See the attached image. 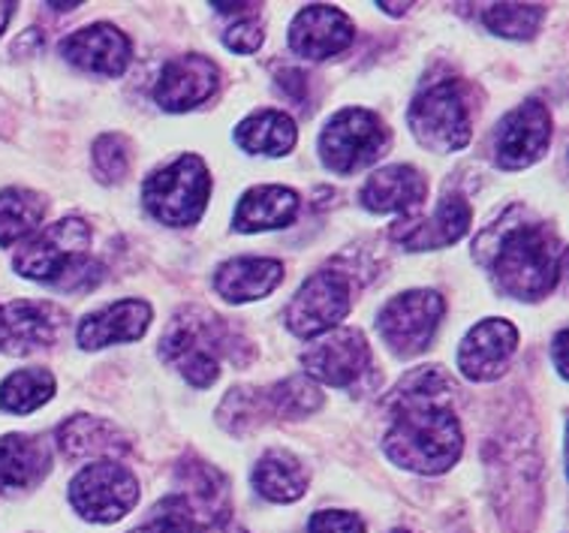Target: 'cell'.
Segmentation results:
<instances>
[{
	"label": "cell",
	"instance_id": "cell-29",
	"mask_svg": "<svg viewBox=\"0 0 569 533\" xmlns=\"http://www.w3.org/2000/svg\"><path fill=\"white\" fill-rule=\"evenodd\" d=\"M54 395V377L46 368L16 371L0 383V407L7 413H33Z\"/></svg>",
	"mask_w": 569,
	"mask_h": 533
},
{
	"label": "cell",
	"instance_id": "cell-35",
	"mask_svg": "<svg viewBox=\"0 0 569 533\" xmlns=\"http://www.w3.org/2000/svg\"><path fill=\"white\" fill-rule=\"evenodd\" d=\"M308 533H365V524L359 515L343 513V510H322L311 515Z\"/></svg>",
	"mask_w": 569,
	"mask_h": 533
},
{
	"label": "cell",
	"instance_id": "cell-30",
	"mask_svg": "<svg viewBox=\"0 0 569 533\" xmlns=\"http://www.w3.org/2000/svg\"><path fill=\"white\" fill-rule=\"evenodd\" d=\"M542 19H546V7H539V3H495L482 16L488 31L507 37V40L537 37Z\"/></svg>",
	"mask_w": 569,
	"mask_h": 533
},
{
	"label": "cell",
	"instance_id": "cell-13",
	"mask_svg": "<svg viewBox=\"0 0 569 533\" xmlns=\"http://www.w3.org/2000/svg\"><path fill=\"white\" fill-rule=\"evenodd\" d=\"M67 314L52 302L16 298L0 305V353L31 356L37 349L52 347L61 335Z\"/></svg>",
	"mask_w": 569,
	"mask_h": 533
},
{
	"label": "cell",
	"instance_id": "cell-38",
	"mask_svg": "<svg viewBox=\"0 0 569 533\" xmlns=\"http://www.w3.org/2000/svg\"><path fill=\"white\" fill-rule=\"evenodd\" d=\"M410 7H413V3H380V10H386L389 16H405Z\"/></svg>",
	"mask_w": 569,
	"mask_h": 533
},
{
	"label": "cell",
	"instance_id": "cell-18",
	"mask_svg": "<svg viewBox=\"0 0 569 533\" xmlns=\"http://www.w3.org/2000/svg\"><path fill=\"white\" fill-rule=\"evenodd\" d=\"M154 310L142 298H121L114 305L93 310L79 323V347L82 349H103L112 344H130L139 340L151 326Z\"/></svg>",
	"mask_w": 569,
	"mask_h": 533
},
{
	"label": "cell",
	"instance_id": "cell-33",
	"mask_svg": "<svg viewBox=\"0 0 569 533\" xmlns=\"http://www.w3.org/2000/svg\"><path fill=\"white\" fill-rule=\"evenodd\" d=\"M130 169V145L124 136L106 134L93 142V172L103 181H121Z\"/></svg>",
	"mask_w": 569,
	"mask_h": 533
},
{
	"label": "cell",
	"instance_id": "cell-7",
	"mask_svg": "<svg viewBox=\"0 0 569 533\" xmlns=\"http://www.w3.org/2000/svg\"><path fill=\"white\" fill-rule=\"evenodd\" d=\"M389 148V130L380 115L368 109H341L329 118L320 134L322 164L331 172L352 175L377 164Z\"/></svg>",
	"mask_w": 569,
	"mask_h": 533
},
{
	"label": "cell",
	"instance_id": "cell-1",
	"mask_svg": "<svg viewBox=\"0 0 569 533\" xmlns=\"http://www.w3.org/2000/svg\"><path fill=\"white\" fill-rule=\"evenodd\" d=\"M482 238H495L486 263L497 277V287L521 302H539L558 287L563 272V245L542 224H503Z\"/></svg>",
	"mask_w": 569,
	"mask_h": 533
},
{
	"label": "cell",
	"instance_id": "cell-32",
	"mask_svg": "<svg viewBox=\"0 0 569 533\" xmlns=\"http://www.w3.org/2000/svg\"><path fill=\"white\" fill-rule=\"evenodd\" d=\"M130 533H206V524L199 522L193 506L181 494H169L151 510L148 522H142Z\"/></svg>",
	"mask_w": 569,
	"mask_h": 533
},
{
	"label": "cell",
	"instance_id": "cell-9",
	"mask_svg": "<svg viewBox=\"0 0 569 533\" xmlns=\"http://www.w3.org/2000/svg\"><path fill=\"white\" fill-rule=\"evenodd\" d=\"M446 302L435 289H410L395 296L377 317V328L383 335L386 347L398 353L401 359H410L416 353L431 347L437 335Z\"/></svg>",
	"mask_w": 569,
	"mask_h": 533
},
{
	"label": "cell",
	"instance_id": "cell-8",
	"mask_svg": "<svg viewBox=\"0 0 569 533\" xmlns=\"http://www.w3.org/2000/svg\"><path fill=\"white\" fill-rule=\"evenodd\" d=\"M70 503L88 522H121L139 503V480L133 471H127L124 464L112 458L93 462L76 473V480L70 482Z\"/></svg>",
	"mask_w": 569,
	"mask_h": 533
},
{
	"label": "cell",
	"instance_id": "cell-22",
	"mask_svg": "<svg viewBox=\"0 0 569 533\" xmlns=\"http://www.w3.org/2000/svg\"><path fill=\"white\" fill-rule=\"evenodd\" d=\"M52 467V452L40 437L7 434L0 437V494L28 492Z\"/></svg>",
	"mask_w": 569,
	"mask_h": 533
},
{
	"label": "cell",
	"instance_id": "cell-23",
	"mask_svg": "<svg viewBox=\"0 0 569 533\" xmlns=\"http://www.w3.org/2000/svg\"><path fill=\"white\" fill-rule=\"evenodd\" d=\"M299 215V194L280 185L250 187L239 199L232 226L236 233H266V229H283Z\"/></svg>",
	"mask_w": 569,
	"mask_h": 533
},
{
	"label": "cell",
	"instance_id": "cell-12",
	"mask_svg": "<svg viewBox=\"0 0 569 533\" xmlns=\"http://www.w3.org/2000/svg\"><path fill=\"white\" fill-rule=\"evenodd\" d=\"M301 365L313 379L343 389L371 368V347L359 328H331L326 338L301 353Z\"/></svg>",
	"mask_w": 569,
	"mask_h": 533
},
{
	"label": "cell",
	"instance_id": "cell-4",
	"mask_svg": "<svg viewBox=\"0 0 569 533\" xmlns=\"http://www.w3.org/2000/svg\"><path fill=\"white\" fill-rule=\"evenodd\" d=\"M244 347L248 344L239 340L227 319H220L206 308H184L166 326L160 356L172 368L181 371L187 383L206 389L220 377V359L239 362L236 349Z\"/></svg>",
	"mask_w": 569,
	"mask_h": 533
},
{
	"label": "cell",
	"instance_id": "cell-20",
	"mask_svg": "<svg viewBox=\"0 0 569 533\" xmlns=\"http://www.w3.org/2000/svg\"><path fill=\"white\" fill-rule=\"evenodd\" d=\"M428 196V181L422 172H416L413 166H386L365 181L362 206L373 215H389V211H401V215H413L416 208L422 206Z\"/></svg>",
	"mask_w": 569,
	"mask_h": 533
},
{
	"label": "cell",
	"instance_id": "cell-6",
	"mask_svg": "<svg viewBox=\"0 0 569 533\" xmlns=\"http://www.w3.org/2000/svg\"><path fill=\"white\" fill-rule=\"evenodd\" d=\"M211 178L202 157L184 155L157 169L142 187V199L154 220L163 226H193L206 215Z\"/></svg>",
	"mask_w": 569,
	"mask_h": 533
},
{
	"label": "cell",
	"instance_id": "cell-37",
	"mask_svg": "<svg viewBox=\"0 0 569 533\" xmlns=\"http://www.w3.org/2000/svg\"><path fill=\"white\" fill-rule=\"evenodd\" d=\"M12 12H16V3H12V0H0V33L7 31V24H10Z\"/></svg>",
	"mask_w": 569,
	"mask_h": 533
},
{
	"label": "cell",
	"instance_id": "cell-5",
	"mask_svg": "<svg viewBox=\"0 0 569 533\" xmlns=\"http://www.w3.org/2000/svg\"><path fill=\"white\" fill-rule=\"evenodd\" d=\"M407 118L416 139L435 155L461 151L473 136V112L467 103V88L449 79L425 85L410 103Z\"/></svg>",
	"mask_w": 569,
	"mask_h": 533
},
{
	"label": "cell",
	"instance_id": "cell-34",
	"mask_svg": "<svg viewBox=\"0 0 569 533\" xmlns=\"http://www.w3.org/2000/svg\"><path fill=\"white\" fill-rule=\"evenodd\" d=\"M223 42H227V49L239 55H253L262 46V24H259L253 16H244L239 19L227 33H223Z\"/></svg>",
	"mask_w": 569,
	"mask_h": 533
},
{
	"label": "cell",
	"instance_id": "cell-21",
	"mask_svg": "<svg viewBox=\"0 0 569 533\" xmlns=\"http://www.w3.org/2000/svg\"><path fill=\"white\" fill-rule=\"evenodd\" d=\"M280 280H283V266L278 259L266 257L229 259L214 272V289L232 305L266 298L280 287Z\"/></svg>",
	"mask_w": 569,
	"mask_h": 533
},
{
	"label": "cell",
	"instance_id": "cell-24",
	"mask_svg": "<svg viewBox=\"0 0 569 533\" xmlns=\"http://www.w3.org/2000/svg\"><path fill=\"white\" fill-rule=\"evenodd\" d=\"M178 482L184 492H178L184 497L193 513L199 515V522L208 527H214L229 515V485L227 476L218 473L211 464L199 462V458H187L178 467Z\"/></svg>",
	"mask_w": 569,
	"mask_h": 533
},
{
	"label": "cell",
	"instance_id": "cell-14",
	"mask_svg": "<svg viewBox=\"0 0 569 533\" xmlns=\"http://www.w3.org/2000/svg\"><path fill=\"white\" fill-rule=\"evenodd\" d=\"M518 349V328L509 319H482L470 328L458 347V368L467 379H497L509 368Z\"/></svg>",
	"mask_w": 569,
	"mask_h": 533
},
{
	"label": "cell",
	"instance_id": "cell-26",
	"mask_svg": "<svg viewBox=\"0 0 569 533\" xmlns=\"http://www.w3.org/2000/svg\"><path fill=\"white\" fill-rule=\"evenodd\" d=\"M253 488L271 503H292L308 488V471L292 452L271 450L253 467Z\"/></svg>",
	"mask_w": 569,
	"mask_h": 533
},
{
	"label": "cell",
	"instance_id": "cell-2",
	"mask_svg": "<svg viewBox=\"0 0 569 533\" xmlns=\"http://www.w3.org/2000/svg\"><path fill=\"white\" fill-rule=\"evenodd\" d=\"M395 407L398 413L383 441L386 455L413 473L449 471L465 446L456 413L443 401H395Z\"/></svg>",
	"mask_w": 569,
	"mask_h": 533
},
{
	"label": "cell",
	"instance_id": "cell-19",
	"mask_svg": "<svg viewBox=\"0 0 569 533\" xmlns=\"http://www.w3.org/2000/svg\"><path fill=\"white\" fill-rule=\"evenodd\" d=\"M473 220V211L467 206L465 196L446 194L440 206L428 220H405L392 226V238L405 250H437V247L456 245L458 238L467 236Z\"/></svg>",
	"mask_w": 569,
	"mask_h": 533
},
{
	"label": "cell",
	"instance_id": "cell-25",
	"mask_svg": "<svg viewBox=\"0 0 569 533\" xmlns=\"http://www.w3.org/2000/svg\"><path fill=\"white\" fill-rule=\"evenodd\" d=\"M58 446L67 458H112L124 455L130 443L112 422L97 416H70L58 428Z\"/></svg>",
	"mask_w": 569,
	"mask_h": 533
},
{
	"label": "cell",
	"instance_id": "cell-3",
	"mask_svg": "<svg viewBox=\"0 0 569 533\" xmlns=\"http://www.w3.org/2000/svg\"><path fill=\"white\" fill-rule=\"evenodd\" d=\"M88 247H91L88 224L79 217H63L37 233L31 241H24L12 266L28 280L79 293V289L93 287V280H100V266L91 263Z\"/></svg>",
	"mask_w": 569,
	"mask_h": 533
},
{
	"label": "cell",
	"instance_id": "cell-10",
	"mask_svg": "<svg viewBox=\"0 0 569 533\" xmlns=\"http://www.w3.org/2000/svg\"><path fill=\"white\" fill-rule=\"evenodd\" d=\"M352 308V284L341 272H317L311 275L287 308V328L296 338H320L338 328Z\"/></svg>",
	"mask_w": 569,
	"mask_h": 533
},
{
	"label": "cell",
	"instance_id": "cell-15",
	"mask_svg": "<svg viewBox=\"0 0 569 533\" xmlns=\"http://www.w3.org/2000/svg\"><path fill=\"white\" fill-rule=\"evenodd\" d=\"M220 70L218 63L206 55H184L172 58L160 70L154 85V100L166 112H190L218 91Z\"/></svg>",
	"mask_w": 569,
	"mask_h": 533
},
{
	"label": "cell",
	"instance_id": "cell-27",
	"mask_svg": "<svg viewBox=\"0 0 569 533\" xmlns=\"http://www.w3.org/2000/svg\"><path fill=\"white\" fill-rule=\"evenodd\" d=\"M236 142L248 151V155L262 157H283L290 155L296 145V124L287 112L278 109H259L248 115L244 121L236 127Z\"/></svg>",
	"mask_w": 569,
	"mask_h": 533
},
{
	"label": "cell",
	"instance_id": "cell-17",
	"mask_svg": "<svg viewBox=\"0 0 569 533\" xmlns=\"http://www.w3.org/2000/svg\"><path fill=\"white\" fill-rule=\"evenodd\" d=\"M130 40L106 21L88 24L61 42V58L93 76H121L130 63Z\"/></svg>",
	"mask_w": 569,
	"mask_h": 533
},
{
	"label": "cell",
	"instance_id": "cell-16",
	"mask_svg": "<svg viewBox=\"0 0 569 533\" xmlns=\"http://www.w3.org/2000/svg\"><path fill=\"white\" fill-rule=\"evenodd\" d=\"M356 37L352 19L338 7L313 3L292 19L290 49L308 61H326L331 55L343 52Z\"/></svg>",
	"mask_w": 569,
	"mask_h": 533
},
{
	"label": "cell",
	"instance_id": "cell-31",
	"mask_svg": "<svg viewBox=\"0 0 569 533\" xmlns=\"http://www.w3.org/2000/svg\"><path fill=\"white\" fill-rule=\"evenodd\" d=\"M262 401L269 404V411L280 413L287 420H301V416H311L313 411H320L322 392L308 377H290L262 392Z\"/></svg>",
	"mask_w": 569,
	"mask_h": 533
},
{
	"label": "cell",
	"instance_id": "cell-11",
	"mask_svg": "<svg viewBox=\"0 0 569 533\" xmlns=\"http://www.w3.org/2000/svg\"><path fill=\"white\" fill-rule=\"evenodd\" d=\"M551 142V112L539 100L516 106L512 112L497 124L495 160L500 169H528L549 151Z\"/></svg>",
	"mask_w": 569,
	"mask_h": 533
},
{
	"label": "cell",
	"instance_id": "cell-28",
	"mask_svg": "<svg viewBox=\"0 0 569 533\" xmlns=\"http://www.w3.org/2000/svg\"><path fill=\"white\" fill-rule=\"evenodd\" d=\"M46 217V199L24 187L0 190V247H10L37 233Z\"/></svg>",
	"mask_w": 569,
	"mask_h": 533
},
{
	"label": "cell",
	"instance_id": "cell-36",
	"mask_svg": "<svg viewBox=\"0 0 569 533\" xmlns=\"http://www.w3.org/2000/svg\"><path fill=\"white\" fill-rule=\"evenodd\" d=\"M563 340H567V332H558V338L551 344V353H555V365H558L560 377H567V362H563Z\"/></svg>",
	"mask_w": 569,
	"mask_h": 533
}]
</instances>
